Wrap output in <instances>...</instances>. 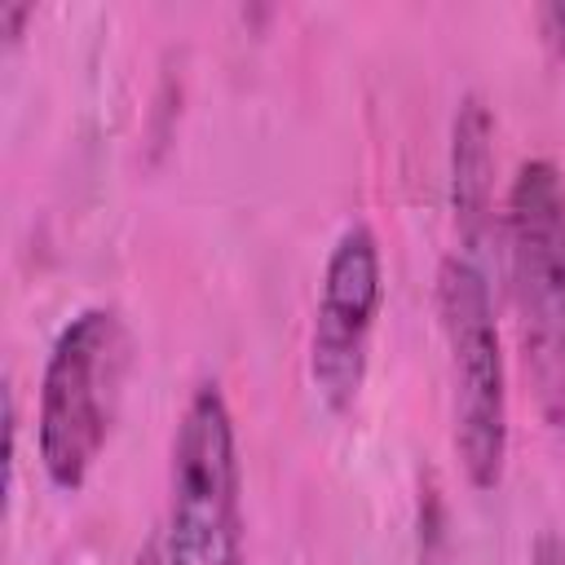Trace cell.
I'll return each instance as SVG.
<instances>
[{
  "instance_id": "1",
  "label": "cell",
  "mask_w": 565,
  "mask_h": 565,
  "mask_svg": "<svg viewBox=\"0 0 565 565\" xmlns=\"http://www.w3.org/2000/svg\"><path fill=\"white\" fill-rule=\"evenodd\" d=\"M508 296L525 384L543 428L565 441V177L525 159L503 203Z\"/></svg>"
},
{
  "instance_id": "2",
  "label": "cell",
  "mask_w": 565,
  "mask_h": 565,
  "mask_svg": "<svg viewBox=\"0 0 565 565\" xmlns=\"http://www.w3.org/2000/svg\"><path fill=\"white\" fill-rule=\"evenodd\" d=\"M128 331L115 305H84L62 322L40 371L35 455L53 490L79 494L93 477L124 393Z\"/></svg>"
},
{
  "instance_id": "3",
  "label": "cell",
  "mask_w": 565,
  "mask_h": 565,
  "mask_svg": "<svg viewBox=\"0 0 565 565\" xmlns=\"http://www.w3.org/2000/svg\"><path fill=\"white\" fill-rule=\"evenodd\" d=\"M437 318L450 371V446L472 490H499L508 468V366L486 269L450 252L437 269Z\"/></svg>"
},
{
  "instance_id": "4",
  "label": "cell",
  "mask_w": 565,
  "mask_h": 565,
  "mask_svg": "<svg viewBox=\"0 0 565 565\" xmlns=\"http://www.w3.org/2000/svg\"><path fill=\"white\" fill-rule=\"evenodd\" d=\"M163 565H247L243 459L216 380L194 384L168 450Z\"/></svg>"
},
{
  "instance_id": "5",
  "label": "cell",
  "mask_w": 565,
  "mask_h": 565,
  "mask_svg": "<svg viewBox=\"0 0 565 565\" xmlns=\"http://www.w3.org/2000/svg\"><path fill=\"white\" fill-rule=\"evenodd\" d=\"M384 305V256L366 221H349L322 265L313 331H309V380L327 411L344 415L366 384L371 335Z\"/></svg>"
},
{
  "instance_id": "6",
  "label": "cell",
  "mask_w": 565,
  "mask_h": 565,
  "mask_svg": "<svg viewBox=\"0 0 565 565\" xmlns=\"http://www.w3.org/2000/svg\"><path fill=\"white\" fill-rule=\"evenodd\" d=\"M450 212L459 252L477 260V247L494 225V115L481 93H463L450 119Z\"/></svg>"
},
{
  "instance_id": "7",
  "label": "cell",
  "mask_w": 565,
  "mask_h": 565,
  "mask_svg": "<svg viewBox=\"0 0 565 565\" xmlns=\"http://www.w3.org/2000/svg\"><path fill=\"white\" fill-rule=\"evenodd\" d=\"M530 565H565V539L539 534L534 547H530Z\"/></svg>"
},
{
  "instance_id": "8",
  "label": "cell",
  "mask_w": 565,
  "mask_h": 565,
  "mask_svg": "<svg viewBox=\"0 0 565 565\" xmlns=\"http://www.w3.org/2000/svg\"><path fill=\"white\" fill-rule=\"evenodd\" d=\"M26 18H31V4H0V31H4L9 44L22 40V22Z\"/></svg>"
}]
</instances>
